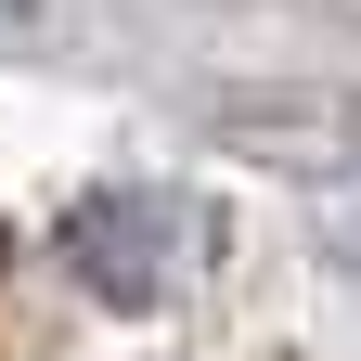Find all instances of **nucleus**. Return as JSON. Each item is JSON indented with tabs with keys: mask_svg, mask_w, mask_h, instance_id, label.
I'll use <instances>...</instances> for the list:
<instances>
[{
	"mask_svg": "<svg viewBox=\"0 0 361 361\" xmlns=\"http://www.w3.org/2000/svg\"><path fill=\"white\" fill-rule=\"evenodd\" d=\"M65 258H78V284H104L116 310H155V297L180 284V258H194V219L129 180V194H90V207L65 219Z\"/></svg>",
	"mask_w": 361,
	"mask_h": 361,
	"instance_id": "1",
	"label": "nucleus"
}]
</instances>
